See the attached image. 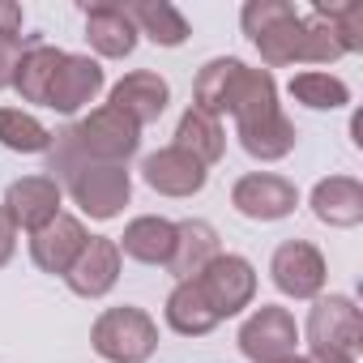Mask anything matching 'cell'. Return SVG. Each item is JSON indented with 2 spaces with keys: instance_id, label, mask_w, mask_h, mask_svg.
<instances>
[{
  "instance_id": "17",
  "label": "cell",
  "mask_w": 363,
  "mask_h": 363,
  "mask_svg": "<svg viewBox=\"0 0 363 363\" xmlns=\"http://www.w3.org/2000/svg\"><path fill=\"white\" fill-rule=\"evenodd\" d=\"M223 252V240L214 231V223L206 218H184V223H175V244H171V257H167V274L175 282H184V278H197L214 257Z\"/></svg>"
},
{
  "instance_id": "19",
  "label": "cell",
  "mask_w": 363,
  "mask_h": 363,
  "mask_svg": "<svg viewBox=\"0 0 363 363\" xmlns=\"http://www.w3.org/2000/svg\"><path fill=\"white\" fill-rule=\"evenodd\" d=\"M65 52L52 48L43 35H26V52L18 60V73H13V86L22 103H35V107H48V90H52V77L60 69Z\"/></svg>"
},
{
  "instance_id": "3",
  "label": "cell",
  "mask_w": 363,
  "mask_h": 363,
  "mask_svg": "<svg viewBox=\"0 0 363 363\" xmlns=\"http://www.w3.org/2000/svg\"><path fill=\"white\" fill-rule=\"evenodd\" d=\"M90 346L107 363H150L158 350V320L133 303L107 308L90 325Z\"/></svg>"
},
{
  "instance_id": "24",
  "label": "cell",
  "mask_w": 363,
  "mask_h": 363,
  "mask_svg": "<svg viewBox=\"0 0 363 363\" xmlns=\"http://www.w3.org/2000/svg\"><path fill=\"white\" fill-rule=\"evenodd\" d=\"M286 94L308 107V111H342L350 103V86L337 77V73H325V69H303L291 77Z\"/></svg>"
},
{
  "instance_id": "12",
  "label": "cell",
  "mask_w": 363,
  "mask_h": 363,
  "mask_svg": "<svg viewBox=\"0 0 363 363\" xmlns=\"http://www.w3.org/2000/svg\"><path fill=\"white\" fill-rule=\"evenodd\" d=\"M103 86H107V77H103V65L94 56L65 52V60L52 77V90H48V107L60 111V116H77L82 107H90L99 99Z\"/></svg>"
},
{
  "instance_id": "30",
  "label": "cell",
  "mask_w": 363,
  "mask_h": 363,
  "mask_svg": "<svg viewBox=\"0 0 363 363\" xmlns=\"http://www.w3.org/2000/svg\"><path fill=\"white\" fill-rule=\"evenodd\" d=\"M13 252H18V227H13L9 210L0 206V269H5V265L13 261Z\"/></svg>"
},
{
  "instance_id": "1",
  "label": "cell",
  "mask_w": 363,
  "mask_h": 363,
  "mask_svg": "<svg viewBox=\"0 0 363 363\" xmlns=\"http://www.w3.org/2000/svg\"><path fill=\"white\" fill-rule=\"evenodd\" d=\"M193 107L223 120H235V137L248 158L278 162L295 150V120L278 103V82L265 69H252L235 56H214L193 82Z\"/></svg>"
},
{
  "instance_id": "32",
  "label": "cell",
  "mask_w": 363,
  "mask_h": 363,
  "mask_svg": "<svg viewBox=\"0 0 363 363\" xmlns=\"http://www.w3.org/2000/svg\"><path fill=\"white\" fill-rule=\"evenodd\" d=\"M274 363H308L303 354H286V359H274Z\"/></svg>"
},
{
  "instance_id": "18",
  "label": "cell",
  "mask_w": 363,
  "mask_h": 363,
  "mask_svg": "<svg viewBox=\"0 0 363 363\" xmlns=\"http://www.w3.org/2000/svg\"><path fill=\"white\" fill-rule=\"evenodd\" d=\"M308 206H312L316 223H325L333 231H350L363 223V184L354 175H325V179H316Z\"/></svg>"
},
{
  "instance_id": "29",
  "label": "cell",
  "mask_w": 363,
  "mask_h": 363,
  "mask_svg": "<svg viewBox=\"0 0 363 363\" xmlns=\"http://www.w3.org/2000/svg\"><path fill=\"white\" fill-rule=\"evenodd\" d=\"M22 5H13V0H0V39H22Z\"/></svg>"
},
{
  "instance_id": "16",
  "label": "cell",
  "mask_w": 363,
  "mask_h": 363,
  "mask_svg": "<svg viewBox=\"0 0 363 363\" xmlns=\"http://www.w3.org/2000/svg\"><path fill=\"white\" fill-rule=\"evenodd\" d=\"M167 103H171L167 77H158V73H150V69H133V73H124V77L111 86V107L124 111L137 128L154 124V120L167 111Z\"/></svg>"
},
{
  "instance_id": "27",
  "label": "cell",
  "mask_w": 363,
  "mask_h": 363,
  "mask_svg": "<svg viewBox=\"0 0 363 363\" xmlns=\"http://www.w3.org/2000/svg\"><path fill=\"white\" fill-rule=\"evenodd\" d=\"M329 13V22L337 26L342 43H346V56L350 52H363V5H354V0H346V5H320Z\"/></svg>"
},
{
  "instance_id": "13",
  "label": "cell",
  "mask_w": 363,
  "mask_h": 363,
  "mask_svg": "<svg viewBox=\"0 0 363 363\" xmlns=\"http://www.w3.org/2000/svg\"><path fill=\"white\" fill-rule=\"evenodd\" d=\"M86 240H90L86 223L60 210V214H56L48 227H39V231L30 235V261H35L43 274H52V278H65V274L73 269V261L82 257Z\"/></svg>"
},
{
  "instance_id": "23",
  "label": "cell",
  "mask_w": 363,
  "mask_h": 363,
  "mask_svg": "<svg viewBox=\"0 0 363 363\" xmlns=\"http://www.w3.org/2000/svg\"><path fill=\"white\" fill-rule=\"evenodd\" d=\"M162 316H167V325H171L179 337H206V333L218 329V316L210 312V303L201 299V291H197L193 278H184V282L171 286Z\"/></svg>"
},
{
  "instance_id": "31",
  "label": "cell",
  "mask_w": 363,
  "mask_h": 363,
  "mask_svg": "<svg viewBox=\"0 0 363 363\" xmlns=\"http://www.w3.org/2000/svg\"><path fill=\"white\" fill-rule=\"evenodd\" d=\"M303 359L308 363H354V354H342V350H308Z\"/></svg>"
},
{
  "instance_id": "10",
  "label": "cell",
  "mask_w": 363,
  "mask_h": 363,
  "mask_svg": "<svg viewBox=\"0 0 363 363\" xmlns=\"http://www.w3.org/2000/svg\"><path fill=\"white\" fill-rule=\"evenodd\" d=\"M60 201H65V189L52 175H22V179H13V184L5 189V201L0 206L9 210L18 231L35 235L39 227H48L60 214Z\"/></svg>"
},
{
  "instance_id": "22",
  "label": "cell",
  "mask_w": 363,
  "mask_h": 363,
  "mask_svg": "<svg viewBox=\"0 0 363 363\" xmlns=\"http://www.w3.org/2000/svg\"><path fill=\"white\" fill-rule=\"evenodd\" d=\"M171 145H179L184 154H193V158L210 171V167L223 162V154H227V128H223V120H214V116L189 107L184 116H179V124H175V141H171Z\"/></svg>"
},
{
  "instance_id": "5",
  "label": "cell",
  "mask_w": 363,
  "mask_h": 363,
  "mask_svg": "<svg viewBox=\"0 0 363 363\" xmlns=\"http://www.w3.org/2000/svg\"><path fill=\"white\" fill-rule=\"evenodd\" d=\"M193 282H197L201 299L210 303V312L218 316V325L231 320V316H240L257 299V269L240 252H218Z\"/></svg>"
},
{
  "instance_id": "11",
  "label": "cell",
  "mask_w": 363,
  "mask_h": 363,
  "mask_svg": "<svg viewBox=\"0 0 363 363\" xmlns=\"http://www.w3.org/2000/svg\"><path fill=\"white\" fill-rule=\"evenodd\" d=\"M141 179L162 197H197L206 189L210 171L193 154H184L179 145H162V150L141 158Z\"/></svg>"
},
{
  "instance_id": "21",
  "label": "cell",
  "mask_w": 363,
  "mask_h": 363,
  "mask_svg": "<svg viewBox=\"0 0 363 363\" xmlns=\"http://www.w3.org/2000/svg\"><path fill=\"white\" fill-rule=\"evenodd\" d=\"M124 9H128L137 35H145L158 48H184L189 35H193L189 18L179 13L175 5H167V0H133V5H124Z\"/></svg>"
},
{
  "instance_id": "9",
  "label": "cell",
  "mask_w": 363,
  "mask_h": 363,
  "mask_svg": "<svg viewBox=\"0 0 363 363\" xmlns=\"http://www.w3.org/2000/svg\"><path fill=\"white\" fill-rule=\"evenodd\" d=\"M240 354L248 363H274V359H286V354H299V325L286 308L278 303H261L244 325H240Z\"/></svg>"
},
{
  "instance_id": "2",
  "label": "cell",
  "mask_w": 363,
  "mask_h": 363,
  "mask_svg": "<svg viewBox=\"0 0 363 363\" xmlns=\"http://www.w3.org/2000/svg\"><path fill=\"white\" fill-rule=\"evenodd\" d=\"M240 26H244L248 43L261 52L265 73L303 65V13L291 0H248L240 9Z\"/></svg>"
},
{
  "instance_id": "28",
  "label": "cell",
  "mask_w": 363,
  "mask_h": 363,
  "mask_svg": "<svg viewBox=\"0 0 363 363\" xmlns=\"http://www.w3.org/2000/svg\"><path fill=\"white\" fill-rule=\"evenodd\" d=\"M22 52H26V39H0V90L13 86V73H18Z\"/></svg>"
},
{
  "instance_id": "25",
  "label": "cell",
  "mask_w": 363,
  "mask_h": 363,
  "mask_svg": "<svg viewBox=\"0 0 363 363\" xmlns=\"http://www.w3.org/2000/svg\"><path fill=\"white\" fill-rule=\"evenodd\" d=\"M52 137L56 133L39 116H30L22 107H0V145L5 150H13V154H48Z\"/></svg>"
},
{
  "instance_id": "8",
  "label": "cell",
  "mask_w": 363,
  "mask_h": 363,
  "mask_svg": "<svg viewBox=\"0 0 363 363\" xmlns=\"http://www.w3.org/2000/svg\"><path fill=\"white\" fill-rule=\"evenodd\" d=\"M269 278L274 286L286 295V299H316L325 295V282H329V265L320 257L316 244L308 240H286L274 248L269 257Z\"/></svg>"
},
{
  "instance_id": "6",
  "label": "cell",
  "mask_w": 363,
  "mask_h": 363,
  "mask_svg": "<svg viewBox=\"0 0 363 363\" xmlns=\"http://www.w3.org/2000/svg\"><path fill=\"white\" fill-rule=\"evenodd\" d=\"M308 350H342L359 354L363 350V312L350 295H316L308 325H303Z\"/></svg>"
},
{
  "instance_id": "14",
  "label": "cell",
  "mask_w": 363,
  "mask_h": 363,
  "mask_svg": "<svg viewBox=\"0 0 363 363\" xmlns=\"http://www.w3.org/2000/svg\"><path fill=\"white\" fill-rule=\"evenodd\" d=\"M120 261L124 257H120V248H116L111 235H90L86 248H82V257L65 274V282H69V291L77 299H103L120 282Z\"/></svg>"
},
{
  "instance_id": "15",
  "label": "cell",
  "mask_w": 363,
  "mask_h": 363,
  "mask_svg": "<svg viewBox=\"0 0 363 363\" xmlns=\"http://www.w3.org/2000/svg\"><path fill=\"white\" fill-rule=\"evenodd\" d=\"M137 39L141 35L124 5H116V0L86 5V43L94 52V60H128L137 52Z\"/></svg>"
},
{
  "instance_id": "7",
  "label": "cell",
  "mask_w": 363,
  "mask_h": 363,
  "mask_svg": "<svg viewBox=\"0 0 363 363\" xmlns=\"http://www.w3.org/2000/svg\"><path fill=\"white\" fill-rule=\"evenodd\" d=\"M231 206L248 223H282L299 206V189L278 171H248L231 184Z\"/></svg>"
},
{
  "instance_id": "4",
  "label": "cell",
  "mask_w": 363,
  "mask_h": 363,
  "mask_svg": "<svg viewBox=\"0 0 363 363\" xmlns=\"http://www.w3.org/2000/svg\"><path fill=\"white\" fill-rule=\"evenodd\" d=\"M73 206L94 218V223H111L124 214V206L133 201V175L128 167H107V162H82L65 184H60Z\"/></svg>"
},
{
  "instance_id": "26",
  "label": "cell",
  "mask_w": 363,
  "mask_h": 363,
  "mask_svg": "<svg viewBox=\"0 0 363 363\" xmlns=\"http://www.w3.org/2000/svg\"><path fill=\"white\" fill-rule=\"evenodd\" d=\"M346 56V43L337 35V26L329 22V13L320 5H312L303 13V65H333Z\"/></svg>"
},
{
  "instance_id": "20",
  "label": "cell",
  "mask_w": 363,
  "mask_h": 363,
  "mask_svg": "<svg viewBox=\"0 0 363 363\" xmlns=\"http://www.w3.org/2000/svg\"><path fill=\"white\" fill-rule=\"evenodd\" d=\"M171 244H175V223L171 218H158V214H141L124 227V235L116 240L120 257L137 261V265H167L171 257Z\"/></svg>"
}]
</instances>
